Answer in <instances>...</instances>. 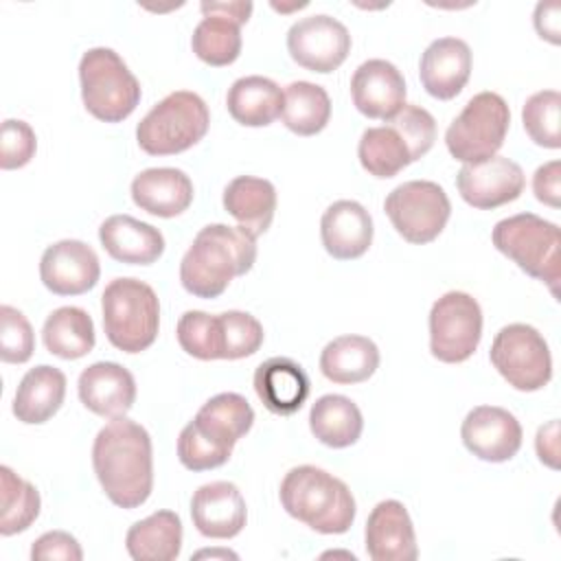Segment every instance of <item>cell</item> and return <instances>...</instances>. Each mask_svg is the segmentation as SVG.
Returning a JSON list of instances; mask_svg holds the SVG:
<instances>
[{"mask_svg":"<svg viewBox=\"0 0 561 561\" xmlns=\"http://www.w3.org/2000/svg\"><path fill=\"white\" fill-rule=\"evenodd\" d=\"M92 467L112 504L136 508L153 489V451L149 432L131 419H112L92 445Z\"/></svg>","mask_w":561,"mask_h":561,"instance_id":"cell-1","label":"cell"},{"mask_svg":"<svg viewBox=\"0 0 561 561\" xmlns=\"http://www.w3.org/2000/svg\"><path fill=\"white\" fill-rule=\"evenodd\" d=\"M256 261V237L241 226H204L180 263L182 287L197 298L221 296L232 278L243 276Z\"/></svg>","mask_w":561,"mask_h":561,"instance_id":"cell-2","label":"cell"},{"mask_svg":"<svg viewBox=\"0 0 561 561\" xmlns=\"http://www.w3.org/2000/svg\"><path fill=\"white\" fill-rule=\"evenodd\" d=\"M254 410L245 397L221 392L210 397L178 436V458L188 471L217 469L232 456L234 443L250 432Z\"/></svg>","mask_w":561,"mask_h":561,"instance_id":"cell-3","label":"cell"},{"mask_svg":"<svg viewBox=\"0 0 561 561\" xmlns=\"http://www.w3.org/2000/svg\"><path fill=\"white\" fill-rule=\"evenodd\" d=\"M280 504L298 522L322 535H342L355 522V497L346 482L333 473L300 465L280 482Z\"/></svg>","mask_w":561,"mask_h":561,"instance_id":"cell-4","label":"cell"},{"mask_svg":"<svg viewBox=\"0 0 561 561\" xmlns=\"http://www.w3.org/2000/svg\"><path fill=\"white\" fill-rule=\"evenodd\" d=\"M491 241L522 272L546 283L552 296H559L561 234L557 224L535 213L511 215L495 224Z\"/></svg>","mask_w":561,"mask_h":561,"instance_id":"cell-5","label":"cell"},{"mask_svg":"<svg viewBox=\"0 0 561 561\" xmlns=\"http://www.w3.org/2000/svg\"><path fill=\"white\" fill-rule=\"evenodd\" d=\"M103 329L123 353L147 351L160 329V302L151 285L138 278H114L101 296Z\"/></svg>","mask_w":561,"mask_h":561,"instance_id":"cell-6","label":"cell"},{"mask_svg":"<svg viewBox=\"0 0 561 561\" xmlns=\"http://www.w3.org/2000/svg\"><path fill=\"white\" fill-rule=\"evenodd\" d=\"M210 125L204 99L191 90H178L158 101L136 127V140L149 156H173L197 145Z\"/></svg>","mask_w":561,"mask_h":561,"instance_id":"cell-7","label":"cell"},{"mask_svg":"<svg viewBox=\"0 0 561 561\" xmlns=\"http://www.w3.org/2000/svg\"><path fill=\"white\" fill-rule=\"evenodd\" d=\"M79 81L85 110L103 123L125 121L140 103L138 79L112 48L85 50L79 61Z\"/></svg>","mask_w":561,"mask_h":561,"instance_id":"cell-8","label":"cell"},{"mask_svg":"<svg viewBox=\"0 0 561 561\" xmlns=\"http://www.w3.org/2000/svg\"><path fill=\"white\" fill-rule=\"evenodd\" d=\"M511 110L506 101L497 92H478L449 123L445 131L447 151L465 164L489 160L504 145Z\"/></svg>","mask_w":561,"mask_h":561,"instance_id":"cell-9","label":"cell"},{"mask_svg":"<svg viewBox=\"0 0 561 561\" xmlns=\"http://www.w3.org/2000/svg\"><path fill=\"white\" fill-rule=\"evenodd\" d=\"M493 368L522 392H535L552 379V355L543 335L524 322L502 327L489 351Z\"/></svg>","mask_w":561,"mask_h":561,"instance_id":"cell-10","label":"cell"},{"mask_svg":"<svg viewBox=\"0 0 561 561\" xmlns=\"http://www.w3.org/2000/svg\"><path fill=\"white\" fill-rule=\"evenodd\" d=\"M383 210L408 243L423 245L443 232L451 215V204L440 184L432 180H410L388 193Z\"/></svg>","mask_w":561,"mask_h":561,"instance_id":"cell-11","label":"cell"},{"mask_svg":"<svg viewBox=\"0 0 561 561\" xmlns=\"http://www.w3.org/2000/svg\"><path fill=\"white\" fill-rule=\"evenodd\" d=\"M482 337V309L465 291L443 294L430 309V351L438 362L469 359Z\"/></svg>","mask_w":561,"mask_h":561,"instance_id":"cell-12","label":"cell"},{"mask_svg":"<svg viewBox=\"0 0 561 561\" xmlns=\"http://www.w3.org/2000/svg\"><path fill=\"white\" fill-rule=\"evenodd\" d=\"M287 50L298 66L327 75L337 70L348 57L351 33L327 13L300 18L287 31Z\"/></svg>","mask_w":561,"mask_h":561,"instance_id":"cell-13","label":"cell"},{"mask_svg":"<svg viewBox=\"0 0 561 561\" xmlns=\"http://www.w3.org/2000/svg\"><path fill=\"white\" fill-rule=\"evenodd\" d=\"M456 186L469 206L493 210L515 202L524 193L526 175L515 160L493 156L482 162L462 164L456 175Z\"/></svg>","mask_w":561,"mask_h":561,"instance_id":"cell-14","label":"cell"},{"mask_svg":"<svg viewBox=\"0 0 561 561\" xmlns=\"http://www.w3.org/2000/svg\"><path fill=\"white\" fill-rule=\"evenodd\" d=\"M101 276L96 252L79 239H61L48 245L39 259V278L57 296L90 291Z\"/></svg>","mask_w":561,"mask_h":561,"instance_id":"cell-15","label":"cell"},{"mask_svg":"<svg viewBox=\"0 0 561 561\" xmlns=\"http://www.w3.org/2000/svg\"><path fill=\"white\" fill-rule=\"evenodd\" d=\"M522 425L513 412L500 405H478L467 412L460 438L480 460L506 462L522 447Z\"/></svg>","mask_w":561,"mask_h":561,"instance_id":"cell-16","label":"cell"},{"mask_svg":"<svg viewBox=\"0 0 561 561\" xmlns=\"http://www.w3.org/2000/svg\"><path fill=\"white\" fill-rule=\"evenodd\" d=\"M351 96L364 116L390 121L405 105V79L394 64L368 59L351 77Z\"/></svg>","mask_w":561,"mask_h":561,"instance_id":"cell-17","label":"cell"},{"mask_svg":"<svg viewBox=\"0 0 561 561\" xmlns=\"http://www.w3.org/2000/svg\"><path fill=\"white\" fill-rule=\"evenodd\" d=\"M191 517L199 535L208 539H232L243 530L248 508L237 484L217 480L202 484L193 493Z\"/></svg>","mask_w":561,"mask_h":561,"instance_id":"cell-18","label":"cell"},{"mask_svg":"<svg viewBox=\"0 0 561 561\" xmlns=\"http://www.w3.org/2000/svg\"><path fill=\"white\" fill-rule=\"evenodd\" d=\"M364 539L373 561H414L419 557L414 524L399 500H381L370 511Z\"/></svg>","mask_w":561,"mask_h":561,"instance_id":"cell-19","label":"cell"},{"mask_svg":"<svg viewBox=\"0 0 561 561\" xmlns=\"http://www.w3.org/2000/svg\"><path fill=\"white\" fill-rule=\"evenodd\" d=\"M471 75V48L460 37H438L421 55L419 77L425 92L449 101L462 92Z\"/></svg>","mask_w":561,"mask_h":561,"instance_id":"cell-20","label":"cell"},{"mask_svg":"<svg viewBox=\"0 0 561 561\" xmlns=\"http://www.w3.org/2000/svg\"><path fill=\"white\" fill-rule=\"evenodd\" d=\"M77 390L81 403L103 419L125 416L136 401L134 375L116 362H94L83 368Z\"/></svg>","mask_w":561,"mask_h":561,"instance_id":"cell-21","label":"cell"},{"mask_svg":"<svg viewBox=\"0 0 561 561\" xmlns=\"http://www.w3.org/2000/svg\"><path fill=\"white\" fill-rule=\"evenodd\" d=\"M373 232L370 213L355 199L333 202L320 219L322 245L337 261H353L366 254Z\"/></svg>","mask_w":561,"mask_h":561,"instance_id":"cell-22","label":"cell"},{"mask_svg":"<svg viewBox=\"0 0 561 561\" xmlns=\"http://www.w3.org/2000/svg\"><path fill=\"white\" fill-rule=\"evenodd\" d=\"M134 204L156 217L171 219L182 215L193 202V182L182 169L153 167L131 180Z\"/></svg>","mask_w":561,"mask_h":561,"instance_id":"cell-23","label":"cell"},{"mask_svg":"<svg viewBox=\"0 0 561 561\" xmlns=\"http://www.w3.org/2000/svg\"><path fill=\"white\" fill-rule=\"evenodd\" d=\"M103 250L127 265H151L164 252L162 232L131 215H112L99 228Z\"/></svg>","mask_w":561,"mask_h":561,"instance_id":"cell-24","label":"cell"},{"mask_svg":"<svg viewBox=\"0 0 561 561\" xmlns=\"http://www.w3.org/2000/svg\"><path fill=\"white\" fill-rule=\"evenodd\" d=\"M254 390L272 414L289 416L302 408L311 383L298 362L289 357H270L254 370Z\"/></svg>","mask_w":561,"mask_h":561,"instance_id":"cell-25","label":"cell"},{"mask_svg":"<svg viewBox=\"0 0 561 561\" xmlns=\"http://www.w3.org/2000/svg\"><path fill=\"white\" fill-rule=\"evenodd\" d=\"M66 397V375L48 364L31 368L13 397V414L26 425H42L55 416Z\"/></svg>","mask_w":561,"mask_h":561,"instance_id":"cell-26","label":"cell"},{"mask_svg":"<svg viewBox=\"0 0 561 561\" xmlns=\"http://www.w3.org/2000/svg\"><path fill=\"white\" fill-rule=\"evenodd\" d=\"M230 116L245 127H267L280 114L285 105V92L267 77L250 75L237 79L226 94Z\"/></svg>","mask_w":561,"mask_h":561,"instance_id":"cell-27","label":"cell"},{"mask_svg":"<svg viewBox=\"0 0 561 561\" xmlns=\"http://www.w3.org/2000/svg\"><path fill=\"white\" fill-rule=\"evenodd\" d=\"M224 208L250 234L267 232L276 210V188L270 180L239 175L224 188Z\"/></svg>","mask_w":561,"mask_h":561,"instance_id":"cell-28","label":"cell"},{"mask_svg":"<svg viewBox=\"0 0 561 561\" xmlns=\"http://www.w3.org/2000/svg\"><path fill=\"white\" fill-rule=\"evenodd\" d=\"M379 366V348L366 335H340L320 353L322 375L342 386L362 383L375 375Z\"/></svg>","mask_w":561,"mask_h":561,"instance_id":"cell-29","label":"cell"},{"mask_svg":"<svg viewBox=\"0 0 561 561\" xmlns=\"http://www.w3.org/2000/svg\"><path fill=\"white\" fill-rule=\"evenodd\" d=\"M125 548L134 561H173L182 550V519L173 511H156L127 530Z\"/></svg>","mask_w":561,"mask_h":561,"instance_id":"cell-30","label":"cell"},{"mask_svg":"<svg viewBox=\"0 0 561 561\" xmlns=\"http://www.w3.org/2000/svg\"><path fill=\"white\" fill-rule=\"evenodd\" d=\"M311 434L327 447L344 449L359 440L364 419L355 401L344 394H322L309 410Z\"/></svg>","mask_w":561,"mask_h":561,"instance_id":"cell-31","label":"cell"},{"mask_svg":"<svg viewBox=\"0 0 561 561\" xmlns=\"http://www.w3.org/2000/svg\"><path fill=\"white\" fill-rule=\"evenodd\" d=\"M42 340L50 355L79 359L94 348V322L81 307H59L46 318Z\"/></svg>","mask_w":561,"mask_h":561,"instance_id":"cell-32","label":"cell"},{"mask_svg":"<svg viewBox=\"0 0 561 561\" xmlns=\"http://www.w3.org/2000/svg\"><path fill=\"white\" fill-rule=\"evenodd\" d=\"M280 118L289 131L298 136H316L331 118V99L318 83L294 81L285 88Z\"/></svg>","mask_w":561,"mask_h":561,"instance_id":"cell-33","label":"cell"},{"mask_svg":"<svg viewBox=\"0 0 561 561\" xmlns=\"http://www.w3.org/2000/svg\"><path fill=\"white\" fill-rule=\"evenodd\" d=\"M357 158L364 171L383 180L394 178L412 162L408 142L392 125L364 129L357 145Z\"/></svg>","mask_w":561,"mask_h":561,"instance_id":"cell-34","label":"cell"},{"mask_svg":"<svg viewBox=\"0 0 561 561\" xmlns=\"http://www.w3.org/2000/svg\"><path fill=\"white\" fill-rule=\"evenodd\" d=\"M0 535L11 537L26 530L39 515V491L11 467H0Z\"/></svg>","mask_w":561,"mask_h":561,"instance_id":"cell-35","label":"cell"},{"mask_svg":"<svg viewBox=\"0 0 561 561\" xmlns=\"http://www.w3.org/2000/svg\"><path fill=\"white\" fill-rule=\"evenodd\" d=\"M241 24L226 15H204L191 37V48L208 66L221 68L241 55Z\"/></svg>","mask_w":561,"mask_h":561,"instance_id":"cell-36","label":"cell"},{"mask_svg":"<svg viewBox=\"0 0 561 561\" xmlns=\"http://www.w3.org/2000/svg\"><path fill=\"white\" fill-rule=\"evenodd\" d=\"M178 342L184 353L197 357L202 362L224 359V335L219 313L210 316L206 311H184L178 320L175 329Z\"/></svg>","mask_w":561,"mask_h":561,"instance_id":"cell-37","label":"cell"},{"mask_svg":"<svg viewBox=\"0 0 561 561\" xmlns=\"http://www.w3.org/2000/svg\"><path fill=\"white\" fill-rule=\"evenodd\" d=\"M561 94L557 90H539L526 99L522 123L530 140L546 149L561 147Z\"/></svg>","mask_w":561,"mask_h":561,"instance_id":"cell-38","label":"cell"},{"mask_svg":"<svg viewBox=\"0 0 561 561\" xmlns=\"http://www.w3.org/2000/svg\"><path fill=\"white\" fill-rule=\"evenodd\" d=\"M221 335H224V359H241L254 355L263 344L261 322L245 311H224L219 313Z\"/></svg>","mask_w":561,"mask_h":561,"instance_id":"cell-39","label":"cell"},{"mask_svg":"<svg viewBox=\"0 0 561 561\" xmlns=\"http://www.w3.org/2000/svg\"><path fill=\"white\" fill-rule=\"evenodd\" d=\"M0 322H2L0 359L7 364L28 362L35 351V333H33V327L26 320V316L11 305H2Z\"/></svg>","mask_w":561,"mask_h":561,"instance_id":"cell-40","label":"cell"},{"mask_svg":"<svg viewBox=\"0 0 561 561\" xmlns=\"http://www.w3.org/2000/svg\"><path fill=\"white\" fill-rule=\"evenodd\" d=\"M388 125H392L403 140L410 147L412 153V162H416L419 158H423L436 140V121L434 116L421 107V105H403L390 121Z\"/></svg>","mask_w":561,"mask_h":561,"instance_id":"cell-41","label":"cell"},{"mask_svg":"<svg viewBox=\"0 0 561 561\" xmlns=\"http://www.w3.org/2000/svg\"><path fill=\"white\" fill-rule=\"evenodd\" d=\"M37 149L35 131L28 123L7 118L0 129V167L4 171L22 169L31 162Z\"/></svg>","mask_w":561,"mask_h":561,"instance_id":"cell-42","label":"cell"},{"mask_svg":"<svg viewBox=\"0 0 561 561\" xmlns=\"http://www.w3.org/2000/svg\"><path fill=\"white\" fill-rule=\"evenodd\" d=\"M33 561H48V559H61V561H81L83 550L79 541L66 533V530H50L35 539L31 548Z\"/></svg>","mask_w":561,"mask_h":561,"instance_id":"cell-43","label":"cell"},{"mask_svg":"<svg viewBox=\"0 0 561 561\" xmlns=\"http://www.w3.org/2000/svg\"><path fill=\"white\" fill-rule=\"evenodd\" d=\"M533 191L541 204L550 208L561 206V162L559 160H550L535 171Z\"/></svg>","mask_w":561,"mask_h":561,"instance_id":"cell-44","label":"cell"},{"mask_svg":"<svg viewBox=\"0 0 561 561\" xmlns=\"http://www.w3.org/2000/svg\"><path fill=\"white\" fill-rule=\"evenodd\" d=\"M535 28L541 39H548L550 44L561 42V4L559 2H539L535 9Z\"/></svg>","mask_w":561,"mask_h":561,"instance_id":"cell-45","label":"cell"},{"mask_svg":"<svg viewBox=\"0 0 561 561\" xmlns=\"http://www.w3.org/2000/svg\"><path fill=\"white\" fill-rule=\"evenodd\" d=\"M535 447L543 465H548L550 469L559 467V421H550L537 430Z\"/></svg>","mask_w":561,"mask_h":561,"instance_id":"cell-46","label":"cell"},{"mask_svg":"<svg viewBox=\"0 0 561 561\" xmlns=\"http://www.w3.org/2000/svg\"><path fill=\"white\" fill-rule=\"evenodd\" d=\"M204 15L217 13V15H226L239 24H245L252 15V2H243V0H234V2H202L199 4Z\"/></svg>","mask_w":561,"mask_h":561,"instance_id":"cell-47","label":"cell"},{"mask_svg":"<svg viewBox=\"0 0 561 561\" xmlns=\"http://www.w3.org/2000/svg\"><path fill=\"white\" fill-rule=\"evenodd\" d=\"M217 554H219V557L237 559V554H234V552H230V550H221V552H219V550H202V552H197L195 557H217Z\"/></svg>","mask_w":561,"mask_h":561,"instance_id":"cell-48","label":"cell"}]
</instances>
